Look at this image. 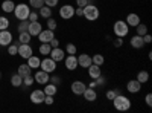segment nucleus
<instances>
[{"label":"nucleus","instance_id":"39448f33","mask_svg":"<svg viewBox=\"0 0 152 113\" xmlns=\"http://www.w3.org/2000/svg\"><path fill=\"white\" fill-rule=\"evenodd\" d=\"M17 55H20L21 58L28 60L31 55H32V47L29 43H18V52Z\"/></svg>","mask_w":152,"mask_h":113},{"label":"nucleus","instance_id":"4468645a","mask_svg":"<svg viewBox=\"0 0 152 113\" xmlns=\"http://www.w3.org/2000/svg\"><path fill=\"white\" fill-rule=\"evenodd\" d=\"M12 43V34L6 29L0 31V46H8Z\"/></svg>","mask_w":152,"mask_h":113},{"label":"nucleus","instance_id":"0eeeda50","mask_svg":"<svg viewBox=\"0 0 152 113\" xmlns=\"http://www.w3.org/2000/svg\"><path fill=\"white\" fill-rule=\"evenodd\" d=\"M40 67L43 69V70H46V72H53L55 69H56V61H53L52 58H44L41 63H40Z\"/></svg>","mask_w":152,"mask_h":113},{"label":"nucleus","instance_id":"393cba45","mask_svg":"<svg viewBox=\"0 0 152 113\" xmlns=\"http://www.w3.org/2000/svg\"><path fill=\"white\" fill-rule=\"evenodd\" d=\"M46 95H50V96H55L56 95V92H58V87L55 86V84H52V83H50V84H46V89L43 90Z\"/></svg>","mask_w":152,"mask_h":113},{"label":"nucleus","instance_id":"2f4dec72","mask_svg":"<svg viewBox=\"0 0 152 113\" xmlns=\"http://www.w3.org/2000/svg\"><path fill=\"white\" fill-rule=\"evenodd\" d=\"M17 52H18V43L8 44V54L9 55H17Z\"/></svg>","mask_w":152,"mask_h":113},{"label":"nucleus","instance_id":"dca6fc26","mask_svg":"<svg viewBox=\"0 0 152 113\" xmlns=\"http://www.w3.org/2000/svg\"><path fill=\"white\" fill-rule=\"evenodd\" d=\"M82 96L87 99V101H90V103H94L97 99V93H96V90L93 89V87H85Z\"/></svg>","mask_w":152,"mask_h":113},{"label":"nucleus","instance_id":"473e14b6","mask_svg":"<svg viewBox=\"0 0 152 113\" xmlns=\"http://www.w3.org/2000/svg\"><path fill=\"white\" fill-rule=\"evenodd\" d=\"M135 28H137V29H135V31H137V35H142V37H143L145 34H148V26H146V24L138 23Z\"/></svg>","mask_w":152,"mask_h":113},{"label":"nucleus","instance_id":"09e8293b","mask_svg":"<svg viewBox=\"0 0 152 113\" xmlns=\"http://www.w3.org/2000/svg\"><path fill=\"white\" fill-rule=\"evenodd\" d=\"M143 41H145V44H149V43L152 41V37H151L149 34H145V35H143Z\"/></svg>","mask_w":152,"mask_h":113},{"label":"nucleus","instance_id":"aec40b11","mask_svg":"<svg viewBox=\"0 0 152 113\" xmlns=\"http://www.w3.org/2000/svg\"><path fill=\"white\" fill-rule=\"evenodd\" d=\"M126 24H128V26H137V24L138 23H140V17H138L137 14H135V12H131V14H128V16H126Z\"/></svg>","mask_w":152,"mask_h":113},{"label":"nucleus","instance_id":"c03bdc74","mask_svg":"<svg viewBox=\"0 0 152 113\" xmlns=\"http://www.w3.org/2000/svg\"><path fill=\"white\" fill-rule=\"evenodd\" d=\"M43 103H46L47 106H52L53 104V96H50V95H46L44 96V101Z\"/></svg>","mask_w":152,"mask_h":113},{"label":"nucleus","instance_id":"603ef678","mask_svg":"<svg viewBox=\"0 0 152 113\" xmlns=\"http://www.w3.org/2000/svg\"><path fill=\"white\" fill-rule=\"evenodd\" d=\"M75 16H78V17H82V8H79V6L76 8V9H75Z\"/></svg>","mask_w":152,"mask_h":113},{"label":"nucleus","instance_id":"1a4fd4ad","mask_svg":"<svg viewBox=\"0 0 152 113\" xmlns=\"http://www.w3.org/2000/svg\"><path fill=\"white\" fill-rule=\"evenodd\" d=\"M44 96H46V93L41 89H34V92L31 93V101L34 104H43Z\"/></svg>","mask_w":152,"mask_h":113},{"label":"nucleus","instance_id":"a18cd8bd","mask_svg":"<svg viewBox=\"0 0 152 113\" xmlns=\"http://www.w3.org/2000/svg\"><path fill=\"white\" fill-rule=\"evenodd\" d=\"M38 17H40V16H38L37 12H29L28 20H29V21H37V20H38Z\"/></svg>","mask_w":152,"mask_h":113},{"label":"nucleus","instance_id":"a19ab883","mask_svg":"<svg viewBox=\"0 0 152 113\" xmlns=\"http://www.w3.org/2000/svg\"><path fill=\"white\" fill-rule=\"evenodd\" d=\"M23 84H24V86H32V84H34V77H31V75L23 77Z\"/></svg>","mask_w":152,"mask_h":113},{"label":"nucleus","instance_id":"4c0bfd02","mask_svg":"<svg viewBox=\"0 0 152 113\" xmlns=\"http://www.w3.org/2000/svg\"><path fill=\"white\" fill-rule=\"evenodd\" d=\"M66 54H67V55H75V54H76V46H75L73 43H69V44L66 46Z\"/></svg>","mask_w":152,"mask_h":113},{"label":"nucleus","instance_id":"bb28decb","mask_svg":"<svg viewBox=\"0 0 152 113\" xmlns=\"http://www.w3.org/2000/svg\"><path fill=\"white\" fill-rule=\"evenodd\" d=\"M38 51H40V54H41V55L47 57V55L50 54V51H52V46H50L49 43H41V44H40V49H38Z\"/></svg>","mask_w":152,"mask_h":113},{"label":"nucleus","instance_id":"5701e85b","mask_svg":"<svg viewBox=\"0 0 152 113\" xmlns=\"http://www.w3.org/2000/svg\"><path fill=\"white\" fill-rule=\"evenodd\" d=\"M14 8H15V3L12 0H5L2 3V9L3 12H14Z\"/></svg>","mask_w":152,"mask_h":113},{"label":"nucleus","instance_id":"20e7f679","mask_svg":"<svg viewBox=\"0 0 152 113\" xmlns=\"http://www.w3.org/2000/svg\"><path fill=\"white\" fill-rule=\"evenodd\" d=\"M29 12H31V9H29V5H26V3L15 5V8H14V16L18 20H28Z\"/></svg>","mask_w":152,"mask_h":113},{"label":"nucleus","instance_id":"f03ea898","mask_svg":"<svg viewBox=\"0 0 152 113\" xmlns=\"http://www.w3.org/2000/svg\"><path fill=\"white\" fill-rule=\"evenodd\" d=\"M82 16L88 21H96L99 18V8L94 3H88L87 6L82 8Z\"/></svg>","mask_w":152,"mask_h":113},{"label":"nucleus","instance_id":"f8f14e48","mask_svg":"<svg viewBox=\"0 0 152 113\" xmlns=\"http://www.w3.org/2000/svg\"><path fill=\"white\" fill-rule=\"evenodd\" d=\"M53 37H55V34H53V31H50V29H43L40 34H38V38H40L41 43H50Z\"/></svg>","mask_w":152,"mask_h":113},{"label":"nucleus","instance_id":"f704fd0d","mask_svg":"<svg viewBox=\"0 0 152 113\" xmlns=\"http://www.w3.org/2000/svg\"><path fill=\"white\" fill-rule=\"evenodd\" d=\"M29 5H31L34 9H40V8L44 5V0H29Z\"/></svg>","mask_w":152,"mask_h":113},{"label":"nucleus","instance_id":"9d476101","mask_svg":"<svg viewBox=\"0 0 152 113\" xmlns=\"http://www.w3.org/2000/svg\"><path fill=\"white\" fill-rule=\"evenodd\" d=\"M49 55H50V58H52L53 61L59 63V61L64 60V57H66V51H62V49H59V47H52V51H50Z\"/></svg>","mask_w":152,"mask_h":113},{"label":"nucleus","instance_id":"8fccbe9b","mask_svg":"<svg viewBox=\"0 0 152 113\" xmlns=\"http://www.w3.org/2000/svg\"><path fill=\"white\" fill-rule=\"evenodd\" d=\"M145 101H146V104H148L149 107L152 106V95H151V93H148V95H146V98H145Z\"/></svg>","mask_w":152,"mask_h":113},{"label":"nucleus","instance_id":"f3484780","mask_svg":"<svg viewBox=\"0 0 152 113\" xmlns=\"http://www.w3.org/2000/svg\"><path fill=\"white\" fill-rule=\"evenodd\" d=\"M76 58H78V66H81L84 69H87L88 66L91 64V57L87 55V54H81L79 57H76Z\"/></svg>","mask_w":152,"mask_h":113},{"label":"nucleus","instance_id":"7ed1b4c3","mask_svg":"<svg viewBox=\"0 0 152 113\" xmlns=\"http://www.w3.org/2000/svg\"><path fill=\"white\" fill-rule=\"evenodd\" d=\"M113 32L116 34V37H123L125 35H128V32H129V26L126 24V21H123V20H117L116 23H114V26H113Z\"/></svg>","mask_w":152,"mask_h":113},{"label":"nucleus","instance_id":"6e6552de","mask_svg":"<svg viewBox=\"0 0 152 113\" xmlns=\"http://www.w3.org/2000/svg\"><path fill=\"white\" fill-rule=\"evenodd\" d=\"M43 31V26L40 21H29V26H28V32L31 34V37H38V34H40Z\"/></svg>","mask_w":152,"mask_h":113},{"label":"nucleus","instance_id":"412c9836","mask_svg":"<svg viewBox=\"0 0 152 113\" xmlns=\"http://www.w3.org/2000/svg\"><path fill=\"white\" fill-rule=\"evenodd\" d=\"M131 46L134 49H142L145 46V41H143V37L142 35H134L131 37Z\"/></svg>","mask_w":152,"mask_h":113},{"label":"nucleus","instance_id":"b1692460","mask_svg":"<svg viewBox=\"0 0 152 113\" xmlns=\"http://www.w3.org/2000/svg\"><path fill=\"white\" fill-rule=\"evenodd\" d=\"M40 17H44V18L52 17V8L47 6V5H43V6L40 8Z\"/></svg>","mask_w":152,"mask_h":113},{"label":"nucleus","instance_id":"ddd939ff","mask_svg":"<svg viewBox=\"0 0 152 113\" xmlns=\"http://www.w3.org/2000/svg\"><path fill=\"white\" fill-rule=\"evenodd\" d=\"M64 63H66V69L67 70H75L76 67H78V58H76V55L64 57Z\"/></svg>","mask_w":152,"mask_h":113},{"label":"nucleus","instance_id":"58836bf2","mask_svg":"<svg viewBox=\"0 0 152 113\" xmlns=\"http://www.w3.org/2000/svg\"><path fill=\"white\" fill-rule=\"evenodd\" d=\"M9 28V20L6 17H0V31Z\"/></svg>","mask_w":152,"mask_h":113},{"label":"nucleus","instance_id":"5fc2aeb1","mask_svg":"<svg viewBox=\"0 0 152 113\" xmlns=\"http://www.w3.org/2000/svg\"><path fill=\"white\" fill-rule=\"evenodd\" d=\"M0 77H2V73H0Z\"/></svg>","mask_w":152,"mask_h":113},{"label":"nucleus","instance_id":"9b49d317","mask_svg":"<svg viewBox=\"0 0 152 113\" xmlns=\"http://www.w3.org/2000/svg\"><path fill=\"white\" fill-rule=\"evenodd\" d=\"M34 80L38 83V84H47L49 83V80H50V77H49V72H46V70H38L37 73H35V77H34Z\"/></svg>","mask_w":152,"mask_h":113},{"label":"nucleus","instance_id":"37998d69","mask_svg":"<svg viewBox=\"0 0 152 113\" xmlns=\"http://www.w3.org/2000/svg\"><path fill=\"white\" fill-rule=\"evenodd\" d=\"M58 2H59V0H44V5H47V6H50V8H53V6L58 5Z\"/></svg>","mask_w":152,"mask_h":113},{"label":"nucleus","instance_id":"6ab92c4d","mask_svg":"<svg viewBox=\"0 0 152 113\" xmlns=\"http://www.w3.org/2000/svg\"><path fill=\"white\" fill-rule=\"evenodd\" d=\"M85 84L82 83V81H73L72 83V92L75 93V95H82L84 93V90H85Z\"/></svg>","mask_w":152,"mask_h":113},{"label":"nucleus","instance_id":"864d4df0","mask_svg":"<svg viewBox=\"0 0 152 113\" xmlns=\"http://www.w3.org/2000/svg\"><path fill=\"white\" fill-rule=\"evenodd\" d=\"M88 87H93V89H96V81L91 80V83H90V86H88Z\"/></svg>","mask_w":152,"mask_h":113},{"label":"nucleus","instance_id":"3c124183","mask_svg":"<svg viewBox=\"0 0 152 113\" xmlns=\"http://www.w3.org/2000/svg\"><path fill=\"white\" fill-rule=\"evenodd\" d=\"M49 81H52V84H55V86L61 83V80H59V77H50V80H49Z\"/></svg>","mask_w":152,"mask_h":113},{"label":"nucleus","instance_id":"cd10ccee","mask_svg":"<svg viewBox=\"0 0 152 113\" xmlns=\"http://www.w3.org/2000/svg\"><path fill=\"white\" fill-rule=\"evenodd\" d=\"M11 84L14 86V87H20L23 84V77H21V75H18V73L12 75V77H11Z\"/></svg>","mask_w":152,"mask_h":113},{"label":"nucleus","instance_id":"423d86ee","mask_svg":"<svg viewBox=\"0 0 152 113\" xmlns=\"http://www.w3.org/2000/svg\"><path fill=\"white\" fill-rule=\"evenodd\" d=\"M75 16V8L72 5H62L59 8V17L64 20H70Z\"/></svg>","mask_w":152,"mask_h":113},{"label":"nucleus","instance_id":"79ce46f5","mask_svg":"<svg viewBox=\"0 0 152 113\" xmlns=\"http://www.w3.org/2000/svg\"><path fill=\"white\" fill-rule=\"evenodd\" d=\"M113 44H114V47H120L123 44V38L122 37H116V40L113 41Z\"/></svg>","mask_w":152,"mask_h":113},{"label":"nucleus","instance_id":"ea45409f","mask_svg":"<svg viewBox=\"0 0 152 113\" xmlns=\"http://www.w3.org/2000/svg\"><path fill=\"white\" fill-rule=\"evenodd\" d=\"M94 81H96V87H104V86L107 84V78H104L102 75H100V77H97Z\"/></svg>","mask_w":152,"mask_h":113},{"label":"nucleus","instance_id":"c9c22d12","mask_svg":"<svg viewBox=\"0 0 152 113\" xmlns=\"http://www.w3.org/2000/svg\"><path fill=\"white\" fill-rule=\"evenodd\" d=\"M28 26H29V20H20V24H18V32H24L28 31Z\"/></svg>","mask_w":152,"mask_h":113},{"label":"nucleus","instance_id":"c85d7f7f","mask_svg":"<svg viewBox=\"0 0 152 113\" xmlns=\"http://www.w3.org/2000/svg\"><path fill=\"white\" fill-rule=\"evenodd\" d=\"M31 67L28 66V64H20L18 66V70H17V73L18 75H21V77H26V75H31Z\"/></svg>","mask_w":152,"mask_h":113},{"label":"nucleus","instance_id":"a878e982","mask_svg":"<svg viewBox=\"0 0 152 113\" xmlns=\"http://www.w3.org/2000/svg\"><path fill=\"white\" fill-rule=\"evenodd\" d=\"M137 81L140 83V84H145L149 81V73L146 70H142V72H138L137 73Z\"/></svg>","mask_w":152,"mask_h":113},{"label":"nucleus","instance_id":"c756f323","mask_svg":"<svg viewBox=\"0 0 152 113\" xmlns=\"http://www.w3.org/2000/svg\"><path fill=\"white\" fill-rule=\"evenodd\" d=\"M91 63H93V64H97V66H102L104 63H105V58H104V55L96 54V55L91 57Z\"/></svg>","mask_w":152,"mask_h":113},{"label":"nucleus","instance_id":"7c9ffc66","mask_svg":"<svg viewBox=\"0 0 152 113\" xmlns=\"http://www.w3.org/2000/svg\"><path fill=\"white\" fill-rule=\"evenodd\" d=\"M31 34L28 32V31H24V32H20V35H18V41L20 43H29L31 41Z\"/></svg>","mask_w":152,"mask_h":113},{"label":"nucleus","instance_id":"72a5a7b5","mask_svg":"<svg viewBox=\"0 0 152 113\" xmlns=\"http://www.w3.org/2000/svg\"><path fill=\"white\" fill-rule=\"evenodd\" d=\"M58 28V23H56V20L55 18H52V17H49L47 18V29H50V31H55Z\"/></svg>","mask_w":152,"mask_h":113},{"label":"nucleus","instance_id":"de8ad7c7","mask_svg":"<svg viewBox=\"0 0 152 113\" xmlns=\"http://www.w3.org/2000/svg\"><path fill=\"white\" fill-rule=\"evenodd\" d=\"M49 44L52 46V47H59V40H58V38H55V37H53V38H52V41H50Z\"/></svg>","mask_w":152,"mask_h":113},{"label":"nucleus","instance_id":"e433bc0d","mask_svg":"<svg viewBox=\"0 0 152 113\" xmlns=\"http://www.w3.org/2000/svg\"><path fill=\"white\" fill-rule=\"evenodd\" d=\"M120 93V90L119 89H114V90H108L107 92V99H110V101H113L114 98H116L117 95Z\"/></svg>","mask_w":152,"mask_h":113},{"label":"nucleus","instance_id":"49530a36","mask_svg":"<svg viewBox=\"0 0 152 113\" xmlns=\"http://www.w3.org/2000/svg\"><path fill=\"white\" fill-rule=\"evenodd\" d=\"M76 5H78L79 8H84L88 5V0H76Z\"/></svg>","mask_w":152,"mask_h":113},{"label":"nucleus","instance_id":"f257e3e1","mask_svg":"<svg viewBox=\"0 0 152 113\" xmlns=\"http://www.w3.org/2000/svg\"><path fill=\"white\" fill-rule=\"evenodd\" d=\"M113 104H114V109L119 110V112H126V110L131 109V101H129V98H126V96L122 95V93H119L116 98L113 99Z\"/></svg>","mask_w":152,"mask_h":113},{"label":"nucleus","instance_id":"2eb2a0df","mask_svg":"<svg viewBox=\"0 0 152 113\" xmlns=\"http://www.w3.org/2000/svg\"><path fill=\"white\" fill-rule=\"evenodd\" d=\"M88 69V77H90L91 80H96L97 77H100V75H102V70H100V66H97V64H91L87 67Z\"/></svg>","mask_w":152,"mask_h":113},{"label":"nucleus","instance_id":"a211bd4d","mask_svg":"<svg viewBox=\"0 0 152 113\" xmlns=\"http://www.w3.org/2000/svg\"><path fill=\"white\" fill-rule=\"evenodd\" d=\"M142 89V84L138 83L137 80H131L128 84H126V90H128L129 93H138Z\"/></svg>","mask_w":152,"mask_h":113},{"label":"nucleus","instance_id":"4be33fe9","mask_svg":"<svg viewBox=\"0 0 152 113\" xmlns=\"http://www.w3.org/2000/svg\"><path fill=\"white\" fill-rule=\"evenodd\" d=\"M40 63H41V60L38 58V57L31 55V57L28 58V66H29L31 69H38V67H40Z\"/></svg>","mask_w":152,"mask_h":113}]
</instances>
